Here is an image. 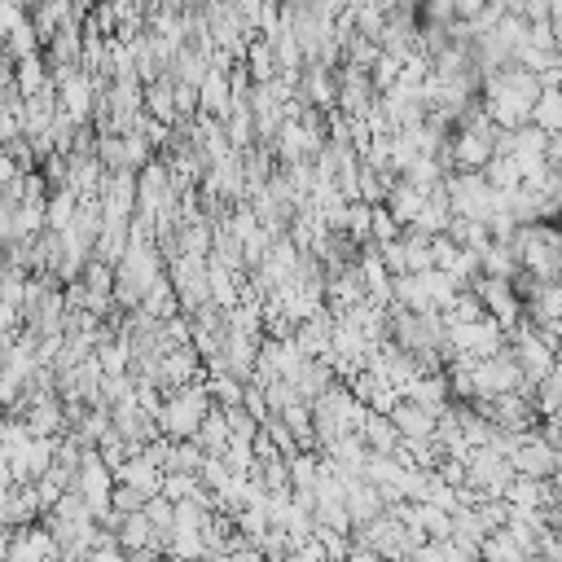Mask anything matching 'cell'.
<instances>
[{
	"mask_svg": "<svg viewBox=\"0 0 562 562\" xmlns=\"http://www.w3.org/2000/svg\"><path fill=\"white\" fill-rule=\"evenodd\" d=\"M509 250L518 255V268L536 281H558L562 272V237L553 228V220H531L518 224L509 237Z\"/></svg>",
	"mask_w": 562,
	"mask_h": 562,
	"instance_id": "1",
	"label": "cell"
},
{
	"mask_svg": "<svg viewBox=\"0 0 562 562\" xmlns=\"http://www.w3.org/2000/svg\"><path fill=\"white\" fill-rule=\"evenodd\" d=\"M206 408H211V395H206V382L202 378L167 391L162 395V408L154 417L158 422V435H167V439H193V430H198V422H202Z\"/></svg>",
	"mask_w": 562,
	"mask_h": 562,
	"instance_id": "2",
	"label": "cell"
},
{
	"mask_svg": "<svg viewBox=\"0 0 562 562\" xmlns=\"http://www.w3.org/2000/svg\"><path fill=\"white\" fill-rule=\"evenodd\" d=\"M443 193H448V211L461 215V220H483L487 206H492V184L483 180V171H448L443 180Z\"/></svg>",
	"mask_w": 562,
	"mask_h": 562,
	"instance_id": "3",
	"label": "cell"
},
{
	"mask_svg": "<svg viewBox=\"0 0 562 562\" xmlns=\"http://www.w3.org/2000/svg\"><path fill=\"white\" fill-rule=\"evenodd\" d=\"M167 281H171L176 307H180L184 316H189L193 307L211 303V294H206V255H176V259L167 263Z\"/></svg>",
	"mask_w": 562,
	"mask_h": 562,
	"instance_id": "4",
	"label": "cell"
},
{
	"mask_svg": "<svg viewBox=\"0 0 562 562\" xmlns=\"http://www.w3.org/2000/svg\"><path fill=\"white\" fill-rule=\"evenodd\" d=\"M470 386H474V395H501V391H518L522 386V378H518V364H514V356H509V347H496L492 356H483V360H474L470 364ZM470 395V400H474Z\"/></svg>",
	"mask_w": 562,
	"mask_h": 562,
	"instance_id": "5",
	"label": "cell"
},
{
	"mask_svg": "<svg viewBox=\"0 0 562 562\" xmlns=\"http://www.w3.org/2000/svg\"><path fill=\"white\" fill-rule=\"evenodd\" d=\"M509 479H514L509 457H496L492 448H470L465 452V487H474L479 496H501Z\"/></svg>",
	"mask_w": 562,
	"mask_h": 562,
	"instance_id": "6",
	"label": "cell"
},
{
	"mask_svg": "<svg viewBox=\"0 0 562 562\" xmlns=\"http://www.w3.org/2000/svg\"><path fill=\"white\" fill-rule=\"evenodd\" d=\"M470 290L479 294L483 312H487V316H492L501 329H509V325L522 316V299L514 294V285H509L505 277H483V272H479V277L470 281Z\"/></svg>",
	"mask_w": 562,
	"mask_h": 562,
	"instance_id": "7",
	"label": "cell"
},
{
	"mask_svg": "<svg viewBox=\"0 0 562 562\" xmlns=\"http://www.w3.org/2000/svg\"><path fill=\"white\" fill-rule=\"evenodd\" d=\"M53 443H57V435H26L22 443H13L4 452L13 483H35L48 470V461H53Z\"/></svg>",
	"mask_w": 562,
	"mask_h": 562,
	"instance_id": "8",
	"label": "cell"
},
{
	"mask_svg": "<svg viewBox=\"0 0 562 562\" xmlns=\"http://www.w3.org/2000/svg\"><path fill=\"white\" fill-rule=\"evenodd\" d=\"M334 83H338L334 110H342L347 119H360V114H364V110L378 101V92H373V83H369V70H364V66L342 61V66L334 70Z\"/></svg>",
	"mask_w": 562,
	"mask_h": 562,
	"instance_id": "9",
	"label": "cell"
},
{
	"mask_svg": "<svg viewBox=\"0 0 562 562\" xmlns=\"http://www.w3.org/2000/svg\"><path fill=\"white\" fill-rule=\"evenodd\" d=\"M509 465H514V474H527V479H558V448L544 443L536 430H527L518 439V448L509 452Z\"/></svg>",
	"mask_w": 562,
	"mask_h": 562,
	"instance_id": "10",
	"label": "cell"
},
{
	"mask_svg": "<svg viewBox=\"0 0 562 562\" xmlns=\"http://www.w3.org/2000/svg\"><path fill=\"white\" fill-rule=\"evenodd\" d=\"M294 97H299L303 105L334 110V97H338L334 66H303V70H299V79H294Z\"/></svg>",
	"mask_w": 562,
	"mask_h": 562,
	"instance_id": "11",
	"label": "cell"
},
{
	"mask_svg": "<svg viewBox=\"0 0 562 562\" xmlns=\"http://www.w3.org/2000/svg\"><path fill=\"white\" fill-rule=\"evenodd\" d=\"M114 483H127V487H136V492H145V496H154V492H158V483H162V470H158V461L140 448V452H127V457L119 461Z\"/></svg>",
	"mask_w": 562,
	"mask_h": 562,
	"instance_id": "12",
	"label": "cell"
},
{
	"mask_svg": "<svg viewBox=\"0 0 562 562\" xmlns=\"http://www.w3.org/2000/svg\"><path fill=\"white\" fill-rule=\"evenodd\" d=\"M290 382H294V395L312 404V400H316L325 386H334L338 378H334V369H329V360H325V356H303V360L294 364Z\"/></svg>",
	"mask_w": 562,
	"mask_h": 562,
	"instance_id": "13",
	"label": "cell"
},
{
	"mask_svg": "<svg viewBox=\"0 0 562 562\" xmlns=\"http://www.w3.org/2000/svg\"><path fill=\"white\" fill-rule=\"evenodd\" d=\"M386 422L395 426V435H400V439H426V435L435 430V413H430V408H422V404H413V400H404V395L391 404Z\"/></svg>",
	"mask_w": 562,
	"mask_h": 562,
	"instance_id": "14",
	"label": "cell"
},
{
	"mask_svg": "<svg viewBox=\"0 0 562 562\" xmlns=\"http://www.w3.org/2000/svg\"><path fill=\"white\" fill-rule=\"evenodd\" d=\"M342 509H347V522H351V527H364V522H369V518H378L386 505H382V496H378V487H373V483H364V479H347Z\"/></svg>",
	"mask_w": 562,
	"mask_h": 562,
	"instance_id": "15",
	"label": "cell"
},
{
	"mask_svg": "<svg viewBox=\"0 0 562 562\" xmlns=\"http://www.w3.org/2000/svg\"><path fill=\"white\" fill-rule=\"evenodd\" d=\"M48 53H44V61L57 70V66H79V44H83V22H61L48 40Z\"/></svg>",
	"mask_w": 562,
	"mask_h": 562,
	"instance_id": "16",
	"label": "cell"
},
{
	"mask_svg": "<svg viewBox=\"0 0 562 562\" xmlns=\"http://www.w3.org/2000/svg\"><path fill=\"white\" fill-rule=\"evenodd\" d=\"M228 105H233V97H228V79H224V70H206L202 83H198V110L211 114V119H224Z\"/></svg>",
	"mask_w": 562,
	"mask_h": 562,
	"instance_id": "17",
	"label": "cell"
},
{
	"mask_svg": "<svg viewBox=\"0 0 562 562\" xmlns=\"http://www.w3.org/2000/svg\"><path fill=\"white\" fill-rule=\"evenodd\" d=\"M44 83H53V79H48V61H44V53H31V57H18V61H13V92H18V97L40 92Z\"/></svg>",
	"mask_w": 562,
	"mask_h": 562,
	"instance_id": "18",
	"label": "cell"
},
{
	"mask_svg": "<svg viewBox=\"0 0 562 562\" xmlns=\"http://www.w3.org/2000/svg\"><path fill=\"white\" fill-rule=\"evenodd\" d=\"M527 123H536L540 132L553 136V132L562 127V92H558V88H540L536 101H531V119H527Z\"/></svg>",
	"mask_w": 562,
	"mask_h": 562,
	"instance_id": "19",
	"label": "cell"
},
{
	"mask_svg": "<svg viewBox=\"0 0 562 562\" xmlns=\"http://www.w3.org/2000/svg\"><path fill=\"white\" fill-rule=\"evenodd\" d=\"M75 206H79V193H75V189H53V193H44V228L61 233V228L75 220Z\"/></svg>",
	"mask_w": 562,
	"mask_h": 562,
	"instance_id": "20",
	"label": "cell"
},
{
	"mask_svg": "<svg viewBox=\"0 0 562 562\" xmlns=\"http://www.w3.org/2000/svg\"><path fill=\"white\" fill-rule=\"evenodd\" d=\"M479 272L483 277H514L518 272V255L509 250V241H487L483 250H479Z\"/></svg>",
	"mask_w": 562,
	"mask_h": 562,
	"instance_id": "21",
	"label": "cell"
},
{
	"mask_svg": "<svg viewBox=\"0 0 562 562\" xmlns=\"http://www.w3.org/2000/svg\"><path fill=\"white\" fill-rule=\"evenodd\" d=\"M193 443H198L202 452H220V448L228 443V426H224V408H220V404H211V408L202 413V422H198V430H193Z\"/></svg>",
	"mask_w": 562,
	"mask_h": 562,
	"instance_id": "22",
	"label": "cell"
},
{
	"mask_svg": "<svg viewBox=\"0 0 562 562\" xmlns=\"http://www.w3.org/2000/svg\"><path fill=\"white\" fill-rule=\"evenodd\" d=\"M241 66H246L250 83L272 79V75H277V53H272V44H268V40H250L246 53H241Z\"/></svg>",
	"mask_w": 562,
	"mask_h": 562,
	"instance_id": "23",
	"label": "cell"
},
{
	"mask_svg": "<svg viewBox=\"0 0 562 562\" xmlns=\"http://www.w3.org/2000/svg\"><path fill=\"white\" fill-rule=\"evenodd\" d=\"M360 439H364L369 452H395V448H400V435H395V426H391L382 413H369V417H364Z\"/></svg>",
	"mask_w": 562,
	"mask_h": 562,
	"instance_id": "24",
	"label": "cell"
},
{
	"mask_svg": "<svg viewBox=\"0 0 562 562\" xmlns=\"http://www.w3.org/2000/svg\"><path fill=\"white\" fill-rule=\"evenodd\" d=\"M114 536H119V549H123V553H132V549H149L154 527H149L145 509H136V514H123V522L114 527Z\"/></svg>",
	"mask_w": 562,
	"mask_h": 562,
	"instance_id": "25",
	"label": "cell"
},
{
	"mask_svg": "<svg viewBox=\"0 0 562 562\" xmlns=\"http://www.w3.org/2000/svg\"><path fill=\"white\" fill-rule=\"evenodd\" d=\"M220 123H224V136H228V145H233V149L255 145V119H250V110H246V105H228V114H224Z\"/></svg>",
	"mask_w": 562,
	"mask_h": 562,
	"instance_id": "26",
	"label": "cell"
},
{
	"mask_svg": "<svg viewBox=\"0 0 562 562\" xmlns=\"http://www.w3.org/2000/svg\"><path fill=\"white\" fill-rule=\"evenodd\" d=\"M202 382H206L211 404H220V408L241 404V391H246V382H241V378H233V373H202Z\"/></svg>",
	"mask_w": 562,
	"mask_h": 562,
	"instance_id": "27",
	"label": "cell"
},
{
	"mask_svg": "<svg viewBox=\"0 0 562 562\" xmlns=\"http://www.w3.org/2000/svg\"><path fill=\"white\" fill-rule=\"evenodd\" d=\"M400 180H408L413 189H430V184H439V180H443V167H439V158H435V154H413V162L400 171Z\"/></svg>",
	"mask_w": 562,
	"mask_h": 562,
	"instance_id": "28",
	"label": "cell"
},
{
	"mask_svg": "<svg viewBox=\"0 0 562 562\" xmlns=\"http://www.w3.org/2000/svg\"><path fill=\"white\" fill-rule=\"evenodd\" d=\"M158 496H167V501H189V496H206V487L198 483V474H189V470H171V474H162Z\"/></svg>",
	"mask_w": 562,
	"mask_h": 562,
	"instance_id": "29",
	"label": "cell"
},
{
	"mask_svg": "<svg viewBox=\"0 0 562 562\" xmlns=\"http://www.w3.org/2000/svg\"><path fill=\"white\" fill-rule=\"evenodd\" d=\"M4 53H9V61H18V57H31V53H40V35H35V26H31V18H22L4 40Z\"/></svg>",
	"mask_w": 562,
	"mask_h": 562,
	"instance_id": "30",
	"label": "cell"
},
{
	"mask_svg": "<svg viewBox=\"0 0 562 562\" xmlns=\"http://www.w3.org/2000/svg\"><path fill=\"white\" fill-rule=\"evenodd\" d=\"M483 180H487L496 193L514 189V184H518V167H514V158H509V154H492V158L483 162Z\"/></svg>",
	"mask_w": 562,
	"mask_h": 562,
	"instance_id": "31",
	"label": "cell"
},
{
	"mask_svg": "<svg viewBox=\"0 0 562 562\" xmlns=\"http://www.w3.org/2000/svg\"><path fill=\"white\" fill-rule=\"evenodd\" d=\"M220 461H224L228 474H250V470H255V448H250L246 439H228V443L220 448Z\"/></svg>",
	"mask_w": 562,
	"mask_h": 562,
	"instance_id": "32",
	"label": "cell"
},
{
	"mask_svg": "<svg viewBox=\"0 0 562 562\" xmlns=\"http://www.w3.org/2000/svg\"><path fill=\"white\" fill-rule=\"evenodd\" d=\"M259 435L281 452V457H290V452H299V443H294V435H290V426L277 417V413H268L263 422H259Z\"/></svg>",
	"mask_w": 562,
	"mask_h": 562,
	"instance_id": "33",
	"label": "cell"
},
{
	"mask_svg": "<svg viewBox=\"0 0 562 562\" xmlns=\"http://www.w3.org/2000/svg\"><path fill=\"white\" fill-rule=\"evenodd\" d=\"M162 553H171V558H184V562H198V558L206 553V544H202V531H171Z\"/></svg>",
	"mask_w": 562,
	"mask_h": 562,
	"instance_id": "34",
	"label": "cell"
},
{
	"mask_svg": "<svg viewBox=\"0 0 562 562\" xmlns=\"http://www.w3.org/2000/svg\"><path fill=\"white\" fill-rule=\"evenodd\" d=\"M400 57H391V53H378L373 57V66H369V83H373V92H386L395 79H400Z\"/></svg>",
	"mask_w": 562,
	"mask_h": 562,
	"instance_id": "35",
	"label": "cell"
},
{
	"mask_svg": "<svg viewBox=\"0 0 562 562\" xmlns=\"http://www.w3.org/2000/svg\"><path fill=\"white\" fill-rule=\"evenodd\" d=\"M342 233H347L356 246H364V241H369V206H364V202H347V220H342Z\"/></svg>",
	"mask_w": 562,
	"mask_h": 562,
	"instance_id": "36",
	"label": "cell"
},
{
	"mask_svg": "<svg viewBox=\"0 0 562 562\" xmlns=\"http://www.w3.org/2000/svg\"><path fill=\"white\" fill-rule=\"evenodd\" d=\"M386 237H400V224H395L391 211L378 202V206H369V241H386Z\"/></svg>",
	"mask_w": 562,
	"mask_h": 562,
	"instance_id": "37",
	"label": "cell"
},
{
	"mask_svg": "<svg viewBox=\"0 0 562 562\" xmlns=\"http://www.w3.org/2000/svg\"><path fill=\"white\" fill-rule=\"evenodd\" d=\"M145 501H149V496L136 492V487H127V483H114V487H110V509H119V514H136Z\"/></svg>",
	"mask_w": 562,
	"mask_h": 562,
	"instance_id": "38",
	"label": "cell"
},
{
	"mask_svg": "<svg viewBox=\"0 0 562 562\" xmlns=\"http://www.w3.org/2000/svg\"><path fill=\"white\" fill-rule=\"evenodd\" d=\"M83 562H127V553H123L119 544H110V549H92Z\"/></svg>",
	"mask_w": 562,
	"mask_h": 562,
	"instance_id": "39",
	"label": "cell"
},
{
	"mask_svg": "<svg viewBox=\"0 0 562 562\" xmlns=\"http://www.w3.org/2000/svg\"><path fill=\"white\" fill-rule=\"evenodd\" d=\"M342 562H382L373 549H364V544H347V553H342Z\"/></svg>",
	"mask_w": 562,
	"mask_h": 562,
	"instance_id": "40",
	"label": "cell"
},
{
	"mask_svg": "<svg viewBox=\"0 0 562 562\" xmlns=\"http://www.w3.org/2000/svg\"><path fill=\"white\" fill-rule=\"evenodd\" d=\"M13 176H18V167H13V158H9L4 149H0V193H4V184H9Z\"/></svg>",
	"mask_w": 562,
	"mask_h": 562,
	"instance_id": "41",
	"label": "cell"
},
{
	"mask_svg": "<svg viewBox=\"0 0 562 562\" xmlns=\"http://www.w3.org/2000/svg\"><path fill=\"white\" fill-rule=\"evenodd\" d=\"M4 549H9V527H0V562H4Z\"/></svg>",
	"mask_w": 562,
	"mask_h": 562,
	"instance_id": "42",
	"label": "cell"
},
{
	"mask_svg": "<svg viewBox=\"0 0 562 562\" xmlns=\"http://www.w3.org/2000/svg\"><path fill=\"white\" fill-rule=\"evenodd\" d=\"M0 417H4V408H0Z\"/></svg>",
	"mask_w": 562,
	"mask_h": 562,
	"instance_id": "43",
	"label": "cell"
}]
</instances>
